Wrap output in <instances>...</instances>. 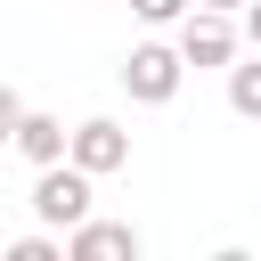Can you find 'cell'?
<instances>
[{"instance_id":"10","label":"cell","mask_w":261,"mask_h":261,"mask_svg":"<svg viewBox=\"0 0 261 261\" xmlns=\"http://www.w3.org/2000/svg\"><path fill=\"white\" fill-rule=\"evenodd\" d=\"M204 8H228V16H245V8H253V0H204Z\"/></svg>"},{"instance_id":"7","label":"cell","mask_w":261,"mask_h":261,"mask_svg":"<svg viewBox=\"0 0 261 261\" xmlns=\"http://www.w3.org/2000/svg\"><path fill=\"white\" fill-rule=\"evenodd\" d=\"M228 106H237L245 122H261V49H253L245 65H228Z\"/></svg>"},{"instance_id":"9","label":"cell","mask_w":261,"mask_h":261,"mask_svg":"<svg viewBox=\"0 0 261 261\" xmlns=\"http://www.w3.org/2000/svg\"><path fill=\"white\" fill-rule=\"evenodd\" d=\"M245 41H253V49H261V0H253V8H245Z\"/></svg>"},{"instance_id":"8","label":"cell","mask_w":261,"mask_h":261,"mask_svg":"<svg viewBox=\"0 0 261 261\" xmlns=\"http://www.w3.org/2000/svg\"><path fill=\"white\" fill-rule=\"evenodd\" d=\"M130 16H139V24H188L196 0H130Z\"/></svg>"},{"instance_id":"3","label":"cell","mask_w":261,"mask_h":261,"mask_svg":"<svg viewBox=\"0 0 261 261\" xmlns=\"http://www.w3.org/2000/svg\"><path fill=\"white\" fill-rule=\"evenodd\" d=\"M179 49H188V65H196V73H212V65L228 73V65H237V49H245V24H228V8H204V0H196V16L179 24Z\"/></svg>"},{"instance_id":"2","label":"cell","mask_w":261,"mask_h":261,"mask_svg":"<svg viewBox=\"0 0 261 261\" xmlns=\"http://www.w3.org/2000/svg\"><path fill=\"white\" fill-rule=\"evenodd\" d=\"M90 179H98V171H82L73 155H65V163H41V179H33V220H41V228H82V220H90Z\"/></svg>"},{"instance_id":"6","label":"cell","mask_w":261,"mask_h":261,"mask_svg":"<svg viewBox=\"0 0 261 261\" xmlns=\"http://www.w3.org/2000/svg\"><path fill=\"white\" fill-rule=\"evenodd\" d=\"M8 139H16V155H24L33 171H41V163H65V155H73V130H65L57 114H33V106H24L16 122H8Z\"/></svg>"},{"instance_id":"5","label":"cell","mask_w":261,"mask_h":261,"mask_svg":"<svg viewBox=\"0 0 261 261\" xmlns=\"http://www.w3.org/2000/svg\"><path fill=\"white\" fill-rule=\"evenodd\" d=\"M65 253L73 261H139V228L130 220H82V228H65Z\"/></svg>"},{"instance_id":"1","label":"cell","mask_w":261,"mask_h":261,"mask_svg":"<svg viewBox=\"0 0 261 261\" xmlns=\"http://www.w3.org/2000/svg\"><path fill=\"white\" fill-rule=\"evenodd\" d=\"M179 82H188V49H179V41H139V49L122 57V90H130L139 106H171Z\"/></svg>"},{"instance_id":"4","label":"cell","mask_w":261,"mask_h":261,"mask_svg":"<svg viewBox=\"0 0 261 261\" xmlns=\"http://www.w3.org/2000/svg\"><path fill=\"white\" fill-rule=\"evenodd\" d=\"M73 163H82V171H98V179H106V171H122V163H130V130H122L114 114L73 122Z\"/></svg>"}]
</instances>
